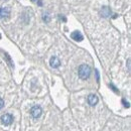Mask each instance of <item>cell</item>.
I'll return each mask as SVG.
<instances>
[{"label":"cell","mask_w":131,"mask_h":131,"mask_svg":"<svg viewBox=\"0 0 131 131\" xmlns=\"http://www.w3.org/2000/svg\"><path fill=\"white\" fill-rule=\"evenodd\" d=\"M91 72H92V70H91V68L88 65H81L79 67V69H78L79 77L82 80H87L90 77Z\"/></svg>","instance_id":"1"},{"label":"cell","mask_w":131,"mask_h":131,"mask_svg":"<svg viewBox=\"0 0 131 131\" xmlns=\"http://www.w3.org/2000/svg\"><path fill=\"white\" fill-rule=\"evenodd\" d=\"M30 114L32 116L33 118H39L40 117V115L42 114V109H41V107L40 106H37V105H35V106H33L32 108L30 109Z\"/></svg>","instance_id":"2"},{"label":"cell","mask_w":131,"mask_h":131,"mask_svg":"<svg viewBox=\"0 0 131 131\" xmlns=\"http://www.w3.org/2000/svg\"><path fill=\"white\" fill-rule=\"evenodd\" d=\"M13 121V117L11 114H4L1 116V123L5 126H8L12 123Z\"/></svg>","instance_id":"3"},{"label":"cell","mask_w":131,"mask_h":131,"mask_svg":"<svg viewBox=\"0 0 131 131\" xmlns=\"http://www.w3.org/2000/svg\"><path fill=\"white\" fill-rule=\"evenodd\" d=\"M0 17L3 19H8L10 17V10L7 7H0Z\"/></svg>","instance_id":"4"},{"label":"cell","mask_w":131,"mask_h":131,"mask_svg":"<svg viewBox=\"0 0 131 131\" xmlns=\"http://www.w3.org/2000/svg\"><path fill=\"white\" fill-rule=\"evenodd\" d=\"M49 65H50L51 68L57 69V68H59L61 66V61H60V59L58 57H51L50 60H49Z\"/></svg>","instance_id":"5"},{"label":"cell","mask_w":131,"mask_h":131,"mask_svg":"<svg viewBox=\"0 0 131 131\" xmlns=\"http://www.w3.org/2000/svg\"><path fill=\"white\" fill-rule=\"evenodd\" d=\"M98 102H99V99L95 94H90L88 96V103H89L90 106H95V105L98 104Z\"/></svg>","instance_id":"6"},{"label":"cell","mask_w":131,"mask_h":131,"mask_svg":"<svg viewBox=\"0 0 131 131\" xmlns=\"http://www.w3.org/2000/svg\"><path fill=\"white\" fill-rule=\"evenodd\" d=\"M71 37L74 40H76V41H82L83 39H84L83 34L80 31H78V30H75V31H73V32L71 33Z\"/></svg>","instance_id":"7"},{"label":"cell","mask_w":131,"mask_h":131,"mask_svg":"<svg viewBox=\"0 0 131 131\" xmlns=\"http://www.w3.org/2000/svg\"><path fill=\"white\" fill-rule=\"evenodd\" d=\"M101 16L104 17V18H107L111 15V9L108 7V6H103L102 9H101Z\"/></svg>","instance_id":"8"},{"label":"cell","mask_w":131,"mask_h":131,"mask_svg":"<svg viewBox=\"0 0 131 131\" xmlns=\"http://www.w3.org/2000/svg\"><path fill=\"white\" fill-rule=\"evenodd\" d=\"M43 20H45V22H49V20H50V16H49V12H46L45 14H43Z\"/></svg>","instance_id":"9"},{"label":"cell","mask_w":131,"mask_h":131,"mask_svg":"<svg viewBox=\"0 0 131 131\" xmlns=\"http://www.w3.org/2000/svg\"><path fill=\"white\" fill-rule=\"evenodd\" d=\"M122 103H123V105H124V107H126V108H129L130 107V105H129V103L128 102H126L124 99L122 100Z\"/></svg>","instance_id":"10"},{"label":"cell","mask_w":131,"mask_h":131,"mask_svg":"<svg viewBox=\"0 0 131 131\" xmlns=\"http://www.w3.org/2000/svg\"><path fill=\"white\" fill-rule=\"evenodd\" d=\"M110 88H111V89H112V90H113L114 92H116V93H119V91H118V90H117V89L115 88L114 85H113V84H110Z\"/></svg>","instance_id":"11"},{"label":"cell","mask_w":131,"mask_h":131,"mask_svg":"<svg viewBox=\"0 0 131 131\" xmlns=\"http://www.w3.org/2000/svg\"><path fill=\"white\" fill-rule=\"evenodd\" d=\"M3 106H4V101L0 98V109H2V108H3Z\"/></svg>","instance_id":"12"},{"label":"cell","mask_w":131,"mask_h":131,"mask_svg":"<svg viewBox=\"0 0 131 131\" xmlns=\"http://www.w3.org/2000/svg\"><path fill=\"white\" fill-rule=\"evenodd\" d=\"M127 67H128V71H130V60L127 61Z\"/></svg>","instance_id":"13"},{"label":"cell","mask_w":131,"mask_h":131,"mask_svg":"<svg viewBox=\"0 0 131 131\" xmlns=\"http://www.w3.org/2000/svg\"><path fill=\"white\" fill-rule=\"evenodd\" d=\"M96 77H97V81H99V73H98V71H96Z\"/></svg>","instance_id":"14"},{"label":"cell","mask_w":131,"mask_h":131,"mask_svg":"<svg viewBox=\"0 0 131 131\" xmlns=\"http://www.w3.org/2000/svg\"><path fill=\"white\" fill-rule=\"evenodd\" d=\"M30 1H31V2H34V1H36V0H30Z\"/></svg>","instance_id":"15"},{"label":"cell","mask_w":131,"mask_h":131,"mask_svg":"<svg viewBox=\"0 0 131 131\" xmlns=\"http://www.w3.org/2000/svg\"><path fill=\"white\" fill-rule=\"evenodd\" d=\"M0 38H1V34H0Z\"/></svg>","instance_id":"16"}]
</instances>
